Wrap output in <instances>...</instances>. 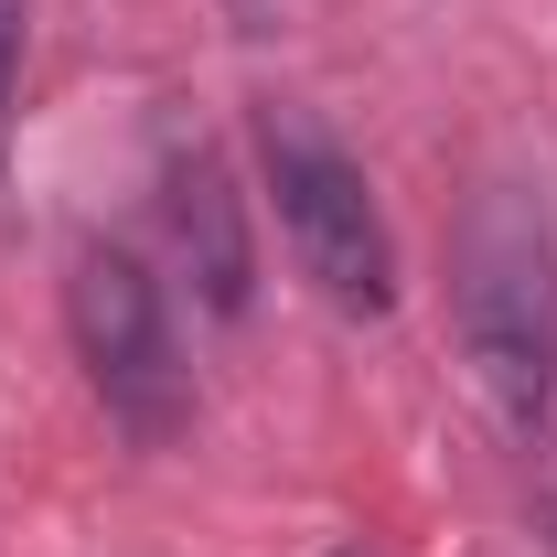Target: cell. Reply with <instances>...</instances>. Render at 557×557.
I'll use <instances>...</instances> for the list:
<instances>
[{"label": "cell", "mask_w": 557, "mask_h": 557, "mask_svg": "<svg viewBox=\"0 0 557 557\" xmlns=\"http://www.w3.org/2000/svg\"><path fill=\"white\" fill-rule=\"evenodd\" d=\"M450 322L515 429L557 408V225L525 183H483L450 225Z\"/></svg>", "instance_id": "obj_1"}, {"label": "cell", "mask_w": 557, "mask_h": 557, "mask_svg": "<svg viewBox=\"0 0 557 557\" xmlns=\"http://www.w3.org/2000/svg\"><path fill=\"white\" fill-rule=\"evenodd\" d=\"M258 172H269V205H278V236H289L300 278L333 311H386L397 300V236H386L344 139L311 129L300 108H258Z\"/></svg>", "instance_id": "obj_2"}, {"label": "cell", "mask_w": 557, "mask_h": 557, "mask_svg": "<svg viewBox=\"0 0 557 557\" xmlns=\"http://www.w3.org/2000/svg\"><path fill=\"white\" fill-rule=\"evenodd\" d=\"M65 322H75V354H86L108 418H119L129 440H172V429L194 418L183 364H172V322H161V278L139 269L129 247H75Z\"/></svg>", "instance_id": "obj_3"}, {"label": "cell", "mask_w": 557, "mask_h": 557, "mask_svg": "<svg viewBox=\"0 0 557 557\" xmlns=\"http://www.w3.org/2000/svg\"><path fill=\"white\" fill-rule=\"evenodd\" d=\"M172 236H183V269L205 289V311H247V225H236V183L214 150H172Z\"/></svg>", "instance_id": "obj_4"}, {"label": "cell", "mask_w": 557, "mask_h": 557, "mask_svg": "<svg viewBox=\"0 0 557 557\" xmlns=\"http://www.w3.org/2000/svg\"><path fill=\"white\" fill-rule=\"evenodd\" d=\"M11 86H22V0H0V129H11Z\"/></svg>", "instance_id": "obj_5"}]
</instances>
